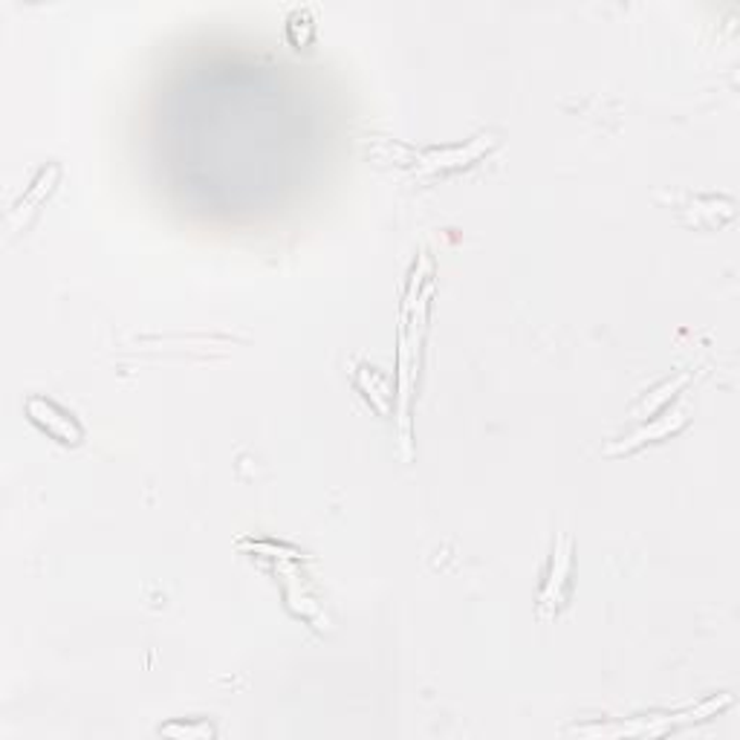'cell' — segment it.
I'll return each instance as SVG.
<instances>
[{"label":"cell","instance_id":"obj_2","mask_svg":"<svg viewBox=\"0 0 740 740\" xmlns=\"http://www.w3.org/2000/svg\"><path fill=\"white\" fill-rule=\"evenodd\" d=\"M567 576H570V541L562 538L553 553V570H550L547 588H544V593H541V602H538V613H541V619H553L555 607L564 602V585H567Z\"/></svg>","mask_w":740,"mask_h":740},{"label":"cell","instance_id":"obj_1","mask_svg":"<svg viewBox=\"0 0 740 740\" xmlns=\"http://www.w3.org/2000/svg\"><path fill=\"white\" fill-rule=\"evenodd\" d=\"M26 414H29L35 426H41L47 435L61 440V443H78L81 440V426L73 419V414L59 409L52 400L33 397V400L26 402Z\"/></svg>","mask_w":740,"mask_h":740}]
</instances>
